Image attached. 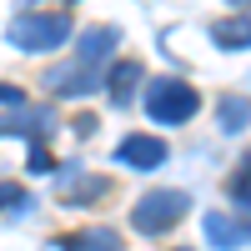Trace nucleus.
I'll return each mask as SVG.
<instances>
[{
  "instance_id": "obj_10",
  "label": "nucleus",
  "mask_w": 251,
  "mask_h": 251,
  "mask_svg": "<svg viewBox=\"0 0 251 251\" xmlns=\"http://www.w3.org/2000/svg\"><path fill=\"white\" fill-rule=\"evenodd\" d=\"M0 131H5V136H35V146H46V136L55 131V116L46 106H30V111H20V116H5Z\"/></svg>"
},
{
  "instance_id": "obj_5",
  "label": "nucleus",
  "mask_w": 251,
  "mask_h": 251,
  "mask_svg": "<svg viewBox=\"0 0 251 251\" xmlns=\"http://www.w3.org/2000/svg\"><path fill=\"white\" fill-rule=\"evenodd\" d=\"M121 46V30L116 25H91V30H80V46H75V66H86V71H100L111 60V50Z\"/></svg>"
},
{
  "instance_id": "obj_9",
  "label": "nucleus",
  "mask_w": 251,
  "mask_h": 251,
  "mask_svg": "<svg viewBox=\"0 0 251 251\" xmlns=\"http://www.w3.org/2000/svg\"><path fill=\"white\" fill-rule=\"evenodd\" d=\"M55 246H60V251H126L116 226H80V231L60 236Z\"/></svg>"
},
{
  "instance_id": "obj_15",
  "label": "nucleus",
  "mask_w": 251,
  "mask_h": 251,
  "mask_svg": "<svg viewBox=\"0 0 251 251\" xmlns=\"http://www.w3.org/2000/svg\"><path fill=\"white\" fill-rule=\"evenodd\" d=\"M15 206H35V201L25 196V186H20V181H0V216L15 211Z\"/></svg>"
},
{
  "instance_id": "obj_17",
  "label": "nucleus",
  "mask_w": 251,
  "mask_h": 251,
  "mask_svg": "<svg viewBox=\"0 0 251 251\" xmlns=\"http://www.w3.org/2000/svg\"><path fill=\"white\" fill-rule=\"evenodd\" d=\"M0 100H5V106H25V96H20L15 86H0Z\"/></svg>"
},
{
  "instance_id": "obj_7",
  "label": "nucleus",
  "mask_w": 251,
  "mask_h": 251,
  "mask_svg": "<svg viewBox=\"0 0 251 251\" xmlns=\"http://www.w3.org/2000/svg\"><path fill=\"white\" fill-rule=\"evenodd\" d=\"M100 86H106L111 106H131V100H136V86H146L141 60H116V71H106V75H100Z\"/></svg>"
},
{
  "instance_id": "obj_3",
  "label": "nucleus",
  "mask_w": 251,
  "mask_h": 251,
  "mask_svg": "<svg viewBox=\"0 0 251 251\" xmlns=\"http://www.w3.org/2000/svg\"><path fill=\"white\" fill-rule=\"evenodd\" d=\"M191 191H176V186H156V191H146V196H136V206H131V226L141 236H166L171 226H181L186 216H191Z\"/></svg>"
},
{
  "instance_id": "obj_2",
  "label": "nucleus",
  "mask_w": 251,
  "mask_h": 251,
  "mask_svg": "<svg viewBox=\"0 0 251 251\" xmlns=\"http://www.w3.org/2000/svg\"><path fill=\"white\" fill-rule=\"evenodd\" d=\"M146 116L156 126H186L196 111H201V91L181 75H151L146 80Z\"/></svg>"
},
{
  "instance_id": "obj_12",
  "label": "nucleus",
  "mask_w": 251,
  "mask_h": 251,
  "mask_svg": "<svg viewBox=\"0 0 251 251\" xmlns=\"http://www.w3.org/2000/svg\"><path fill=\"white\" fill-rule=\"evenodd\" d=\"M216 111H221V131H226V136H241V131H246V96H241V91H236V96H221Z\"/></svg>"
},
{
  "instance_id": "obj_1",
  "label": "nucleus",
  "mask_w": 251,
  "mask_h": 251,
  "mask_svg": "<svg viewBox=\"0 0 251 251\" xmlns=\"http://www.w3.org/2000/svg\"><path fill=\"white\" fill-rule=\"evenodd\" d=\"M5 40L25 55H50L71 40V10H20L10 20Z\"/></svg>"
},
{
  "instance_id": "obj_6",
  "label": "nucleus",
  "mask_w": 251,
  "mask_h": 251,
  "mask_svg": "<svg viewBox=\"0 0 251 251\" xmlns=\"http://www.w3.org/2000/svg\"><path fill=\"white\" fill-rule=\"evenodd\" d=\"M206 241H211L216 251H241L246 246V216L236 211H206Z\"/></svg>"
},
{
  "instance_id": "obj_14",
  "label": "nucleus",
  "mask_w": 251,
  "mask_h": 251,
  "mask_svg": "<svg viewBox=\"0 0 251 251\" xmlns=\"http://www.w3.org/2000/svg\"><path fill=\"white\" fill-rule=\"evenodd\" d=\"M246 181H251V161H236V176L226 181V196H231L236 216H246Z\"/></svg>"
},
{
  "instance_id": "obj_18",
  "label": "nucleus",
  "mask_w": 251,
  "mask_h": 251,
  "mask_svg": "<svg viewBox=\"0 0 251 251\" xmlns=\"http://www.w3.org/2000/svg\"><path fill=\"white\" fill-rule=\"evenodd\" d=\"M181 251H191V246H181Z\"/></svg>"
},
{
  "instance_id": "obj_16",
  "label": "nucleus",
  "mask_w": 251,
  "mask_h": 251,
  "mask_svg": "<svg viewBox=\"0 0 251 251\" xmlns=\"http://www.w3.org/2000/svg\"><path fill=\"white\" fill-rule=\"evenodd\" d=\"M25 166H30L35 176H46V171H55V161H50V151H46V146H30V156H25Z\"/></svg>"
},
{
  "instance_id": "obj_13",
  "label": "nucleus",
  "mask_w": 251,
  "mask_h": 251,
  "mask_svg": "<svg viewBox=\"0 0 251 251\" xmlns=\"http://www.w3.org/2000/svg\"><path fill=\"white\" fill-rule=\"evenodd\" d=\"M100 191H106V181H96V176H91V181H75V176H60V196H66L71 206H75V201H91V196H100Z\"/></svg>"
},
{
  "instance_id": "obj_11",
  "label": "nucleus",
  "mask_w": 251,
  "mask_h": 251,
  "mask_svg": "<svg viewBox=\"0 0 251 251\" xmlns=\"http://www.w3.org/2000/svg\"><path fill=\"white\" fill-rule=\"evenodd\" d=\"M211 35H216V46H221V50H246V10H241L236 20H216Z\"/></svg>"
},
{
  "instance_id": "obj_8",
  "label": "nucleus",
  "mask_w": 251,
  "mask_h": 251,
  "mask_svg": "<svg viewBox=\"0 0 251 251\" xmlns=\"http://www.w3.org/2000/svg\"><path fill=\"white\" fill-rule=\"evenodd\" d=\"M46 86L50 96H91L100 86V71H86V66H50L46 71Z\"/></svg>"
},
{
  "instance_id": "obj_4",
  "label": "nucleus",
  "mask_w": 251,
  "mask_h": 251,
  "mask_svg": "<svg viewBox=\"0 0 251 251\" xmlns=\"http://www.w3.org/2000/svg\"><path fill=\"white\" fill-rule=\"evenodd\" d=\"M166 156H171L166 141L151 131H131L116 146V166H126V171H156V166H166Z\"/></svg>"
}]
</instances>
